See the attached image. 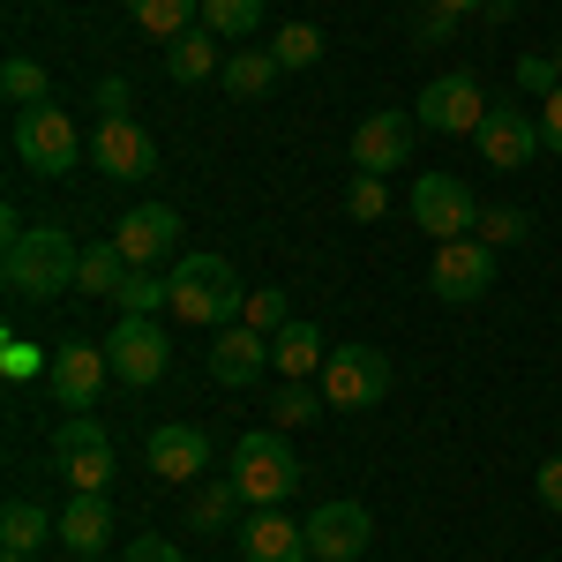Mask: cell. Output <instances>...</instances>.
I'll return each mask as SVG.
<instances>
[{"label": "cell", "mask_w": 562, "mask_h": 562, "mask_svg": "<svg viewBox=\"0 0 562 562\" xmlns=\"http://www.w3.org/2000/svg\"><path fill=\"white\" fill-rule=\"evenodd\" d=\"M368 540H375L368 503H323L307 518V555L315 562H352V555H368Z\"/></svg>", "instance_id": "cell-16"}, {"label": "cell", "mask_w": 562, "mask_h": 562, "mask_svg": "<svg viewBox=\"0 0 562 562\" xmlns=\"http://www.w3.org/2000/svg\"><path fill=\"white\" fill-rule=\"evenodd\" d=\"M383 211H390L383 173H352L346 180V217H360V225H368V217H383Z\"/></svg>", "instance_id": "cell-32"}, {"label": "cell", "mask_w": 562, "mask_h": 562, "mask_svg": "<svg viewBox=\"0 0 562 562\" xmlns=\"http://www.w3.org/2000/svg\"><path fill=\"white\" fill-rule=\"evenodd\" d=\"M510 8H518V0H480V15H495V23H503Z\"/></svg>", "instance_id": "cell-41"}, {"label": "cell", "mask_w": 562, "mask_h": 562, "mask_svg": "<svg viewBox=\"0 0 562 562\" xmlns=\"http://www.w3.org/2000/svg\"><path fill=\"white\" fill-rule=\"evenodd\" d=\"M113 375V360L105 346H90V338H60L53 360H45V390H53V405H68V413H90L98 405V390Z\"/></svg>", "instance_id": "cell-10"}, {"label": "cell", "mask_w": 562, "mask_h": 562, "mask_svg": "<svg viewBox=\"0 0 562 562\" xmlns=\"http://www.w3.org/2000/svg\"><path fill=\"white\" fill-rule=\"evenodd\" d=\"M532 113H540V143H548V150L562 158V90H555V98H540Z\"/></svg>", "instance_id": "cell-38"}, {"label": "cell", "mask_w": 562, "mask_h": 562, "mask_svg": "<svg viewBox=\"0 0 562 562\" xmlns=\"http://www.w3.org/2000/svg\"><path fill=\"white\" fill-rule=\"evenodd\" d=\"M90 166L105 180H143V173H158V143H150V128L143 121H98V135H90Z\"/></svg>", "instance_id": "cell-13"}, {"label": "cell", "mask_w": 562, "mask_h": 562, "mask_svg": "<svg viewBox=\"0 0 562 562\" xmlns=\"http://www.w3.org/2000/svg\"><path fill=\"white\" fill-rule=\"evenodd\" d=\"M53 465L68 473V487H76V495H105L121 458H113V435L98 428L90 413H68V420L53 428Z\"/></svg>", "instance_id": "cell-5"}, {"label": "cell", "mask_w": 562, "mask_h": 562, "mask_svg": "<svg viewBox=\"0 0 562 562\" xmlns=\"http://www.w3.org/2000/svg\"><path fill=\"white\" fill-rule=\"evenodd\" d=\"M480 158L495 166V173H525L532 166V150H548L540 143V113L525 105V98H510V105H487V121H480Z\"/></svg>", "instance_id": "cell-11"}, {"label": "cell", "mask_w": 562, "mask_h": 562, "mask_svg": "<svg viewBox=\"0 0 562 562\" xmlns=\"http://www.w3.org/2000/svg\"><path fill=\"white\" fill-rule=\"evenodd\" d=\"M262 368H270V338H262V330H248V323L217 330V346H211V383L240 390V383H256Z\"/></svg>", "instance_id": "cell-19"}, {"label": "cell", "mask_w": 562, "mask_h": 562, "mask_svg": "<svg viewBox=\"0 0 562 562\" xmlns=\"http://www.w3.org/2000/svg\"><path fill=\"white\" fill-rule=\"evenodd\" d=\"M525 233H532L525 211H480V240H487V248H518Z\"/></svg>", "instance_id": "cell-34"}, {"label": "cell", "mask_w": 562, "mask_h": 562, "mask_svg": "<svg viewBox=\"0 0 562 562\" xmlns=\"http://www.w3.org/2000/svg\"><path fill=\"white\" fill-rule=\"evenodd\" d=\"M555 76H562V45H555Z\"/></svg>", "instance_id": "cell-43"}, {"label": "cell", "mask_w": 562, "mask_h": 562, "mask_svg": "<svg viewBox=\"0 0 562 562\" xmlns=\"http://www.w3.org/2000/svg\"><path fill=\"white\" fill-rule=\"evenodd\" d=\"M166 278H173V315L195 330H233L248 315V285L233 278L225 256H180Z\"/></svg>", "instance_id": "cell-2"}, {"label": "cell", "mask_w": 562, "mask_h": 562, "mask_svg": "<svg viewBox=\"0 0 562 562\" xmlns=\"http://www.w3.org/2000/svg\"><path fill=\"white\" fill-rule=\"evenodd\" d=\"M532 487H540V503H548V510L562 518V458H548V465L532 473Z\"/></svg>", "instance_id": "cell-40"}, {"label": "cell", "mask_w": 562, "mask_h": 562, "mask_svg": "<svg viewBox=\"0 0 562 562\" xmlns=\"http://www.w3.org/2000/svg\"><path fill=\"white\" fill-rule=\"evenodd\" d=\"M270 60H278V68H315V60H323V31H315V23H285V31L270 38Z\"/></svg>", "instance_id": "cell-30"}, {"label": "cell", "mask_w": 562, "mask_h": 562, "mask_svg": "<svg viewBox=\"0 0 562 562\" xmlns=\"http://www.w3.org/2000/svg\"><path fill=\"white\" fill-rule=\"evenodd\" d=\"M8 562H31V555H8Z\"/></svg>", "instance_id": "cell-44"}, {"label": "cell", "mask_w": 562, "mask_h": 562, "mask_svg": "<svg viewBox=\"0 0 562 562\" xmlns=\"http://www.w3.org/2000/svg\"><path fill=\"white\" fill-rule=\"evenodd\" d=\"M435 301L450 307H473L487 285H495V248L480 240V233H465V240H435V270H428Z\"/></svg>", "instance_id": "cell-9"}, {"label": "cell", "mask_w": 562, "mask_h": 562, "mask_svg": "<svg viewBox=\"0 0 562 562\" xmlns=\"http://www.w3.org/2000/svg\"><path fill=\"white\" fill-rule=\"evenodd\" d=\"M301 458H293V442H285V428H248L233 450H225V480L248 495V503H285L293 487H301Z\"/></svg>", "instance_id": "cell-3"}, {"label": "cell", "mask_w": 562, "mask_h": 562, "mask_svg": "<svg viewBox=\"0 0 562 562\" xmlns=\"http://www.w3.org/2000/svg\"><path fill=\"white\" fill-rule=\"evenodd\" d=\"M240 555L248 562H315L307 555V525L285 518V503H262L240 518Z\"/></svg>", "instance_id": "cell-17"}, {"label": "cell", "mask_w": 562, "mask_h": 562, "mask_svg": "<svg viewBox=\"0 0 562 562\" xmlns=\"http://www.w3.org/2000/svg\"><path fill=\"white\" fill-rule=\"evenodd\" d=\"M105 360H113V383L150 390V383H166L173 346H166V330H158L150 315H121V323H113V338H105Z\"/></svg>", "instance_id": "cell-6"}, {"label": "cell", "mask_w": 562, "mask_h": 562, "mask_svg": "<svg viewBox=\"0 0 562 562\" xmlns=\"http://www.w3.org/2000/svg\"><path fill=\"white\" fill-rule=\"evenodd\" d=\"M128 15L150 31V38H180L203 23V0H128Z\"/></svg>", "instance_id": "cell-26"}, {"label": "cell", "mask_w": 562, "mask_h": 562, "mask_svg": "<svg viewBox=\"0 0 562 562\" xmlns=\"http://www.w3.org/2000/svg\"><path fill=\"white\" fill-rule=\"evenodd\" d=\"M562 76H555V53H525L518 60V98H555Z\"/></svg>", "instance_id": "cell-33"}, {"label": "cell", "mask_w": 562, "mask_h": 562, "mask_svg": "<svg viewBox=\"0 0 562 562\" xmlns=\"http://www.w3.org/2000/svg\"><path fill=\"white\" fill-rule=\"evenodd\" d=\"M217 31H203V23H195V31H180V38H166V76H173V83H203V76H217Z\"/></svg>", "instance_id": "cell-24"}, {"label": "cell", "mask_w": 562, "mask_h": 562, "mask_svg": "<svg viewBox=\"0 0 562 562\" xmlns=\"http://www.w3.org/2000/svg\"><path fill=\"white\" fill-rule=\"evenodd\" d=\"M278 76H285V68L270 60V45H262V53H225V90H233V98H270Z\"/></svg>", "instance_id": "cell-27"}, {"label": "cell", "mask_w": 562, "mask_h": 562, "mask_svg": "<svg viewBox=\"0 0 562 562\" xmlns=\"http://www.w3.org/2000/svg\"><path fill=\"white\" fill-rule=\"evenodd\" d=\"M203 31L248 38V31H262V0H203Z\"/></svg>", "instance_id": "cell-29"}, {"label": "cell", "mask_w": 562, "mask_h": 562, "mask_svg": "<svg viewBox=\"0 0 562 562\" xmlns=\"http://www.w3.org/2000/svg\"><path fill=\"white\" fill-rule=\"evenodd\" d=\"M383 390H390V352H375V346H330V360H323V397H330V405L368 413V405H383Z\"/></svg>", "instance_id": "cell-8"}, {"label": "cell", "mask_w": 562, "mask_h": 562, "mask_svg": "<svg viewBox=\"0 0 562 562\" xmlns=\"http://www.w3.org/2000/svg\"><path fill=\"white\" fill-rule=\"evenodd\" d=\"M248 510H256V503H248L233 480H203V487L188 495V532H225V525L240 532V518H248Z\"/></svg>", "instance_id": "cell-21"}, {"label": "cell", "mask_w": 562, "mask_h": 562, "mask_svg": "<svg viewBox=\"0 0 562 562\" xmlns=\"http://www.w3.org/2000/svg\"><path fill=\"white\" fill-rule=\"evenodd\" d=\"M105 540H113V503H105V495H68V510H60V548L76 562H98Z\"/></svg>", "instance_id": "cell-20"}, {"label": "cell", "mask_w": 562, "mask_h": 562, "mask_svg": "<svg viewBox=\"0 0 562 562\" xmlns=\"http://www.w3.org/2000/svg\"><path fill=\"white\" fill-rule=\"evenodd\" d=\"M487 90L473 83V76H435L420 98H413V121L435 135H480V121H487Z\"/></svg>", "instance_id": "cell-12"}, {"label": "cell", "mask_w": 562, "mask_h": 562, "mask_svg": "<svg viewBox=\"0 0 562 562\" xmlns=\"http://www.w3.org/2000/svg\"><path fill=\"white\" fill-rule=\"evenodd\" d=\"M435 8H450V15H473L480 0H435Z\"/></svg>", "instance_id": "cell-42"}, {"label": "cell", "mask_w": 562, "mask_h": 562, "mask_svg": "<svg viewBox=\"0 0 562 562\" xmlns=\"http://www.w3.org/2000/svg\"><path fill=\"white\" fill-rule=\"evenodd\" d=\"M330 360V338L315 330V323H285L278 338H270V368L285 375V383H301V375H315Z\"/></svg>", "instance_id": "cell-22"}, {"label": "cell", "mask_w": 562, "mask_h": 562, "mask_svg": "<svg viewBox=\"0 0 562 562\" xmlns=\"http://www.w3.org/2000/svg\"><path fill=\"white\" fill-rule=\"evenodd\" d=\"M121 113H128V83L105 76V83H98V121H121Z\"/></svg>", "instance_id": "cell-39"}, {"label": "cell", "mask_w": 562, "mask_h": 562, "mask_svg": "<svg viewBox=\"0 0 562 562\" xmlns=\"http://www.w3.org/2000/svg\"><path fill=\"white\" fill-rule=\"evenodd\" d=\"M248 330H262V338H278L293 315H285V293H248V315H240Z\"/></svg>", "instance_id": "cell-35"}, {"label": "cell", "mask_w": 562, "mask_h": 562, "mask_svg": "<svg viewBox=\"0 0 562 562\" xmlns=\"http://www.w3.org/2000/svg\"><path fill=\"white\" fill-rule=\"evenodd\" d=\"M121 562H188V555H180L166 532H135L128 548H121Z\"/></svg>", "instance_id": "cell-37"}, {"label": "cell", "mask_w": 562, "mask_h": 562, "mask_svg": "<svg viewBox=\"0 0 562 562\" xmlns=\"http://www.w3.org/2000/svg\"><path fill=\"white\" fill-rule=\"evenodd\" d=\"M150 473L166 480V487H188V480H203V465H211V435L188 428V420H166V428H150Z\"/></svg>", "instance_id": "cell-18"}, {"label": "cell", "mask_w": 562, "mask_h": 562, "mask_svg": "<svg viewBox=\"0 0 562 562\" xmlns=\"http://www.w3.org/2000/svg\"><path fill=\"white\" fill-rule=\"evenodd\" d=\"M76 270H83V248H76L60 225H15V233H8L0 278H8L15 301H53V293H68Z\"/></svg>", "instance_id": "cell-1"}, {"label": "cell", "mask_w": 562, "mask_h": 562, "mask_svg": "<svg viewBox=\"0 0 562 562\" xmlns=\"http://www.w3.org/2000/svg\"><path fill=\"white\" fill-rule=\"evenodd\" d=\"M0 90H8V105H15V113H23V105H53V76H45L38 60H23V53L0 68Z\"/></svg>", "instance_id": "cell-28"}, {"label": "cell", "mask_w": 562, "mask_h": 562, "mask_svg": "<svg viewBox=\"0 0 562 562\" xmlns=\"http://www.w3.org/2000/svg\"><path fill=\"white\" fill-rule=\"evenodd\" d=\"M413 225H420L428 240H465V233H480L473 188L458 173H420L413 180Z\"/></svg>", "instance_id": "cell-7"}, {"label": "cell", "mask_w": 562, "mask_h": 562, "mask_svg": "<svg viewBox=\"0 0 562 562\" xmlns=\"http://www.w3.org/2000/svg\"><path fill=\"white\" fill-rule=\"evenodd\" d=\"M45 532H60V518H45L38 503H8V510H0V548H8V555H38Z\"/></svg>", "instance_id": "cell-25"}, {"label": "cell", "mask_w": 562, "mask_h": 562, "mask_svg": "<svg viewBox=\"0 0 562 562\" xmlns=\"http://www.w3.org/2000/svg\"><path fill=\"white\" fill-rule=\"evenodd\" d=\"M135 278V262L121 256V240H90L83 270H76V293H98V301H121V285Z\"/></svg>", "instance_id": "cell-23"}, {"label": "cell", "mask_w": 562, "mask_h": 562, "mask_svg": "<svg viewBox=\"0 0 562 562\" xmlns=\"http://www.w3.org/2000/svg\"><path fill=\"white\" fill-rule=\"evenodd\" d=\"M413 135H420V121L413 113H368L360 128H352V173H397L405 158H413Z\"/></svg>", "instance_id": "cell-15"}, {"label": "cell", "mask_w": 562, "mask_h": 562, "mask_svg": "<svg viewBox=\"0 0 562 562\" xmlns=\"http://www.w3.org/2000/svg\"><path fill=\"white\" fill-rule=\"evenodd\" d=\"M113 240H121V256L135 270H166V256L180 248V211L173 203H135L121 225H113Z\"/></svg>", "instance_id": "cell-14"}, {"label": "cell", "mask_w": 562, "mask_h": 562, "mask_svg": "<svg viewBox=\"0 0 562 562\" xmlns=\"http://www.w3.org/2000/svg\"><path fill=\"white\" fill-rule=\"evenodd\" d=\"M458 23H465V15H450V8H435V0H428V8L413 15V38H420V45H450V38H458Z\"/></svg>", "instance_id": "cell-36"}, {"label": "cell", "mask_w": 562, "mask_h": 562, "mask_svg": "<svg viewBox=\"0 0 562 562\" xmlns=\"http://www.w3.org/2000/svg\"><path fill=\"white\" fill-rule=\"evenodd\" d=\"M8 143H15V158H23L31 173H45V180L76 173V158H83L76 121H68L60 105H23V113H15V128H8Z\"/></svg>", "instance_id": "cell-4"}, {"label": "cell", "mask_w": 562, "mask_h": 562, "mask_svg": "<svg viewBox=\"0 0 562 562\" xmlns=\"http://www.w3.org/2000/svg\"><path fill=\"white\" fill-rule=\"evenodd\" d=\"M323 405H330V397H315L307 383H285L278 397H270V428H307V420H315Z\"/></svg>", "instance_id": "cell-31"}]
</instances>
